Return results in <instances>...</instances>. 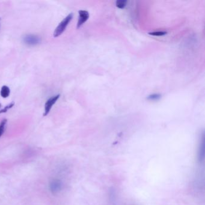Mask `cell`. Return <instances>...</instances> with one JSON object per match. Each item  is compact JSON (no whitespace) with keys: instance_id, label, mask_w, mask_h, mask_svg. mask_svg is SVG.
Listing matches in <instances>:
<instances>
[{"instance_id":"cell-8","label":"cell","mask_w":205,"mask_h":205,"mask_svg":"<svg viewBox=\"0 0 205 205\" xmlns=\"http://www.w3.org/2000/svg\"><path fill=\"white\" fill-rule=\"evenodd\" d=\"M7 121V119H3L1 122V124H0V138H1V137L3 135L5 131Z\"/></svg>"},{"instance_id":"cell-6","label":"cell","mask_w":205,"mask_h":205,"mask_svg":"<svg viewBox=\"0 0 205 205\" xmlns=\"http://www.w3.org/2000/svg\"><path fill=\"white\" fill-rule=\"evenodd\" d=\"M204 148H205L204 138V136H203L201 141L200 142V144L198 152V161L200 162H201L204 158V151H205Z\"/></svg>"},{"instance_id":"cell-12","label":"cell","mask_w":205,"mask_h":205,"mask_svg":"<svg viewBox=\"0 0 205 205\" xmlns=\"http://www.w3.org/2000/svg\"><path fill=\"white\" fill-rule=\"evenodd\" d=\"M14 104H14V102H12L11 104H10L8 105L7 106H6L4 109H3V110H1V111H0V114L6 113L9 109L12 108V107L14 106Z\"/></svg>"},{"instance_id":"cell-9","label":"cell","mask_w":205,"mask_h":205,"mask_svg":"<svg viewBox=\"0 0 205 205\" xmlns=\"http://www.w3.org/2000/svg\"><path fill=\"white\" fill-rule=\"evenodd\" d=\"M126 3L127 1H125V0H117L116 1V5L119 9H124L125 7Z\"/></svg>"},{"instance_id":"cell-3","label":"cell","mask_w":205,"mask_h":205,"mask_svg":"<svg viewBox=\"0 0 205 205\" xmlns=\"http://www.w3.org/2000/svg\"><path fill=\"white\" fill-rule=\"evenodd\" d=\"M78 13L79 18L77 23V28H80L89 18V13L86 10H79Z\"/></svg>"},{"instance_id":"cell-4","label":"cell","mask_w":205,"mask_h":205,"mask_svg":"<svg viewBox=\"0 0 205 205\" xmlns=\"http://www.w3.org/2000/svg\"><path fill=\"white\" fill-rule=\"evenodd\" d=\"M62 188V183L58 179H54L50 182L49 188L52 194L58 193Z\"/></svg>"},{"instance_id":"cell-11","label":"cell","mask_w":205,"mask_h":205,"mask_svg":"<svg viewBox=\"0 0 205 205\" xmlns=\"http://www.w3.org/2000/svg\"><path fill=\"white\" fill-rule=\"evenodd\" d=\"M167 34V32L166 31H155V32H152L149 33V34L154 36H164Z\"/></svg>"},{"instance_id":"cell-14","label":"cell","mask_w":205,"mask_h":205,"mask_svg":"<svg viewBox=\"0 0 205 205\" xmlns=\"http://www.w3.org/2000/svg\"><path fill=\"white\" fill-rule=\"evenodd\" d=\"M0 107H1V104H0Z\"/></svg>"},{"instance_id":"cell-13","label":"cell","mask_w":205,"mask_h":205,"mask_svg":"<svg viewBox=\"0 0 205 205\" xmlns=\"http://www.w3.org/2000/svg\"><path fill=\"white\" fill-rule=\"evenodd\" d=\"M0 22H1V18H0Z\"/></svg>"},{"instance_id":"cell-2","label":"cell","mask_w":205,"mask_h":205,"mask_svg":"<svg viewBox=\"0 0 205 205\" xmlns=\"http://www.w3.org/2000/svg\"><path fill=\"white\" fill-rule=\"evenodd\" d=\"M60 95H55L54 96L51 97V98H49L45 103V112L44 113V116H47L49 113L50 112V110H51L52 106L55 104V102L57 101V100L59 99Z\"/></svg>"},{"instance_id":"cell-5","label":"cell","mask_w":205,"mask_h":205,"mask_svg":"<svg viewBox=\"0 0 205 205\" xmlns=\"http://www.w3.org/2000/svg\"><path fill=\"white\" fill-rule=\"evenodd\" d=\"M24 42L29 45H35L40 42V39L35 35H27L24 39Z\"/></svg>"},{"instance_id":"cell-1","label":"cell","mask_w":205,"mask_h":205,"mask_svg":"<svg viewBox=\"0 0 205 205\" xmlns=\"http://www.w3.org/2000/svg\"><path fill=\"white\" fill-rule=\"evenodd\" d=\"M72 18H73V14L70 13L58 24V25L55 28L53 34V36L54 37H57L60 36L65 31L66 27H68L69 23L71 21Z\"/></svg>"},{"instance_id":"cell-7","label":"cell","mask_w":205,"mask_h":205,"mask_svg":"<svg viewBox=\"0 0 205 205\" xmlns=\"http://www.w3.org/2000/svg\"><path fill=\"white\" fill-rule=\"evenodd\" d=\"M10 93V90L9 87H7V86H3L1 88V92H0L1 96L3 98H7V97L9 96Z\"/></svg>"},{"instance_id":"cell-10","label":"cell","mask_w":205,"mask_h":205,"mask_svg":"<svg viewBox=\"0 0 205 205\" xmlns=\"http://www.w3.org/2000/svg\"><path fill=\"white\" fill-rule=\"evenodd\" d=\"M161 97V95L159 94H153V95H149L147 97V99L150 100H156L160 99Z\"/></svg>"}]
</instances>
